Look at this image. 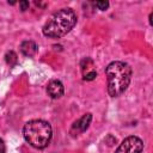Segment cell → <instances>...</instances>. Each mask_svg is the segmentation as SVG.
<instances>
[{
  "instance_id": "cell-1",
  "label": "cell",
  "mask_w": 153,
  "mask_h": 153,
  "mask_svg": "<svg viewBox=\"0 0 153 153\" xmlns=\"http://www.w3.org/2000/svg\"><path fill=\"white\" fill-rule=\"evenodd\" d=\"M108 80V92L111 97L121 96L131 80V67L122 61H114L105 68Z\"/></svg>"
},
{
  "instance_id": "cell-2",
  "label": "cell",
  "mask_w": 153,
  "mask_h": 153,
  "mask_svg": "<svg viewBox=\"0 0 153 153\" xmlns=\"http://www.w3.org/2000/svg\"><path fill=\"white\" fill-rule=\"evenodd\" d=\"M76 14L72 8H61L44 24L42 32L49 38H60L67 35L76 24Z\"/></svg>"
},
{
  "instance_id": "cell-3",
  "label": "cell",
  "mask_w": 153,
  "mask_h": 153,
  "mask_svg": "<svg viewBox=\"0 0 153 153\" xmlns=\"http://www.w3.org/2000/svg\"><path fill=\"white\" fill-rule=\"evenodd\" d=\"M23 135L30 146L37 149H43L49 145L51 140L53 129L47 121L32 120L25 123L23 128Z\"/></svg>"
},
{
  "instance_id": "cell-4",
  "label": "cell",
  "mask_w": 153,
  "mask_h": 153,
  "mask_svg": "<svg viewBox=\"0 0 153 153\" xmlns=\"http://www.w3.org/2000/svg\"><path fill=\"white\" fill-rule=\"evenodd\" d=\"M142 149H143V141L140 137L131 135L126 137L120 143L115 153H141Z\"/></svg>"
},
{
  "instance_id": "cell-5",
  "label": "cell",
  "mask_w": 153,
  "mask_h": 153,
  "mask_svg": "<svg viewBox=\"0 0 153 153\" xmlns=\"http://www.w3.org/2000/svg\"><path fill=\"white\" fill-rule=\"evenodd\" d=\"M92 121V114L87 112L85 115H82V117H80L78 121H75L72 126V129H71V133L72 134H80V133H84L85 130H87V128L90 127V123Z\"/></svg>"
},
{
  "instance_id": "cell-6",
  "label": "cell",
  "mask_w": 153,
  "mask_h": 153,
  "mask_svg": "<svg viewBox=\"0 0 153 153\" xmlns=\"http://www.w3.org/2000/svg\"><path fill=\"white\" fill-rule=\"evenodd\" d=\"M63 92H65V88H63V84L60 81V80H50L48 82V86H47V93L50 98L53 99H57L60 97L63 96Z\"/></svg>"
},
{
  "instance_id": "cell-7",
  "label": "cell",
  "mask_w": 153,
  "mask_h": 153,
  "mask_svg": "<svg viewBox=\"0 0 153 153\" xmlns=\"http://www.w3.org/2000/svg\"><path fill=\"white\" fill-rule=\"evenodd\" d=\"M20 51L25 56L31 57V56H33L37 53V45H36V43L33 41L26 39V41L22 42V44H20Z\"/></svg>"
},
{
  "instance_id": "cell-8",
  "label": "cell",
  "mask_w": 153,
  "mask_h": 153,
  "mask_svg": "<svg viewBox=\"0 0 153 153\" xmlns=\"http://www.w3.org/2000/svg\"><path fill=\"white\" fill-rule=\"evenodd\" d=\"M5 61H6V63H7L10 67H13V66H16L17 62H18V56H17V54H16L13 50H10V51H7L6 55H5Z\"/></svg>"
},
{
  "instance_id": "cell-9",
  "label": "cell",
  "mask_w": 153,
  "mask_h": 153,
  "mask_svg": "<svg viewBox=\"0 0 153 153\" xmlns=\"http://www.w3.org/2000/svg\"><path fill=\"white\" fill-rule=\"evenodd\" d=\"M81 71H82V74L85 75L86 73H88V72H91V71H94L92 67H93V61L90 59V57H86V59H84L82 61H81Z\"/></svg>"
},
{
  "instance_id": "cell-10",
  "label": "cell",
  "mask_w": 153,
  "mask_h": 153,
  "mask_svg": "<svg viewBox=\"0 0 153 153\" xmlns=\"http://www.w3.org/2000/svg\"><path fill=\"white\" fill-rule=\"evenodd\" d=\"M94 6L98 10H100V11H105L109 7V1H105V0H103V1H96L94 2Z\"/></svg>"
},
{
  "instance_id": "cell-11",
  "label": "cell",
  "mask_w": 153,
  "mask_h": 153,
  "mask_svg": "<svg viewBox=\"0 0 153 153\" xmlns=\"http://www.w3.org/2000/svg\"><path fill=\"white\" fill-rule=\"evenodd\" d=\"M96 78H97V72L96 71H91V72H88V73H86L84 75V80L85 81H92Z\"/></svg>"
},
{
  "instance_id": "cell-12",
  "label": "cell",
  "mask_w": 153,
  "mask_h": 153,
  "mask_svg": "<svg viewBox=\"0 0 153 153\" xmlns=\"http://www.w3.org/2000/svg\"><path fill=\"white\" fill-rule=\"evenodd\" d=\"M29 6H30L29 1H26V0H22V1H19V7H20V10H22L23 12L26 11V10L29 8Z\"/></svg>"
},
{
  "instance_id": "cell-13",
  "label": "cell",
  "mask_w": 153,
  "mask_h": 153,
  "mask_svg": "<svg viewBox=\"0 0 153 153\" xmlns=\"http://www.w3.org/2000/svg\"><path fill=\"white\" fill-rule=\"evenodd\" d=\"M0 153H6V146L2 139H0Z\"/></svg>"
},
{
  "instance_id": "cell-14",
  "label": "cell",
  "mask_w": 153,
  "mask_h": 153,
  "mask_svg": "<svg viewBox=\"0 0 153 153\" xmlns=\"http://www.w3.org/2000/svg\"><path fill=\"white\" fill-rule=\"evenodd\" d=\"M149 23H151V25H152V13L149 14Z\"/></svg>"
}]
</instances>
